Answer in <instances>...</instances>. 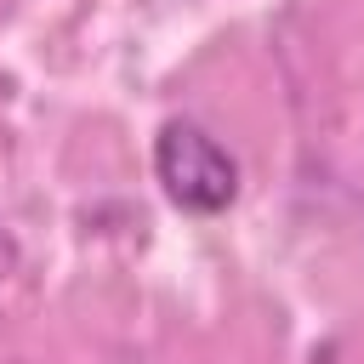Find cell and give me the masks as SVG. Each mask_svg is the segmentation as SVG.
Returning a JSON list of instances; mask_svg holds the SVG:
<instances>
[{
  "label": "cell",
  "instance_id": "6da1fadb",
  "mask_svg": "<svg viewBox=\"0 0 364 364\" xmlns=\"http://www.w3.org/2000/svg\"><path fill=\"white\" fill-rule=\"evenodd\" d=\"M154 176L165 199L188 216H222L239 199V159L199 125V119H165L154 136Z\"/></svg>",
  "mask_w": 364,
  "mask_h": 364
}]
</instances>
